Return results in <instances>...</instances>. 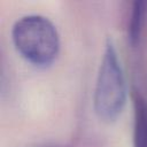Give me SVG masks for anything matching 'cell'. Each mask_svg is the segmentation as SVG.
I'll return each instance as SVG.
<instances>
[{"label": "cell", "mask_w": 147, "mask_h": 147, "mask_svg": "<svg viewBox=\"0 0 147 147\" xmlns=\"http://www.w3.org/2000/svg\"><path fill=\"white\" fill-rule=\"evenodd\" d=\"M11 39L21 56L38 68H47L60 52V38L54 24L41 15L21 17L11 29Z\"/></svg>", "instance_id": "6da1fadb"}, {"label": "cell", "mask_w": 147, "mask_h": 147, "mask_svg": "<svg viewBox=\"0 0 147 147\" xmlns=\"http://www.w3.org/2000/svg\"><path fill=\"white\" fill-rule=\"evenodd\" d=\"M134 147H147V103L139 96H134Z\"/></svg>", "instance_id": "3957f363"}, {"label": "cell", "mask_w": 147, "mask_h": 147, "mask_svg": "<svg viewBox=\"0 0 147 147\" xmlns=\"http://www.w3.org/2000/svg\"><path fill=\"white\" fill-rule=\"evenodd\" d=\"M126 99L127 88L124 71L115 45L109 38L106 42L94 88L95 114L105 122H114L123 113Z\"/></svg>", "instance_id": "7a4b0ae2"}, {"label": "cell", "mask_w": 147, "mask_h": 147, "mask_svg": "<svg viewBox=\"0 0 147 147\" xmlns=\"http://www.w3.org/2000/svg\"><path fill=\"white\" fill-rule=\"evenodd\" d=\"M146 9H147L146 1L137 0L133 2L131 18H130V25H129V40L132 46H136L139 42L144 22H145Z\"/></svg>", "instance_id": "277c9868"}]
</instances>
